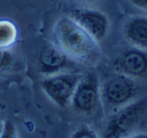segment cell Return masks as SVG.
<instances>
[{
    "label": "cell",
    "mask_w": 147,
    "mask_h": 138,
    "mask_svg": "<svg viewBox=\"0 0 147 138\" xmlns=\"http://www.w3.org/2000/svg\"><path fill=\"white\" fill-rule=\"evenodd\" d=\"M54 45L71 59L84 65H96L100 59L98 42L70 16L60 17L53 28Z\"/></svg>",
    "instance_id": "cell-1"
},
{
    "label": "cell",
    "mask_w": 147,
    "mask_h": 138,
    "mask_svg": "<svg viewBox=\"0 0 147 138\" xmlns=\"http://www.w3.org/2000/svg\"><path fill=\"white\" fill-rule=\"evenodd\" d=\"M147 116V98H137L110 114L103 138H127L139 131Z\"/></svg>",
    "instance_id": "cell-2"
},
{
    "label": "cell",
    "mask_w": 147,
    "mask_h": 138,
    "mask_svg": "<svg viewBox=\"0 0 147 138\" xmlns=\"http://www.w3.org/2000/svg\"><path fill=\"white\" fill-rule=\"evenodd\" d=\"M136 80L115 72L100 83V102L105 110L114 113L139 98Z\"/></svg>",
    "instance_id": "cell-3"
},
{
    "label": "cell",
    "mask_w": 147,
    "mask_h": 138,
    "mask_svg": "<svg viewBox=\"0 0 147 138\" xmlns=\"http://www.w3.org/2000/svg\"><path fill=\"white\" fill-rule=\"evenodd\" d=\"M82 75L84 73L72 70L44 76L40 82V87L50 102L59 108L65 109L70 107L76 86Z\"/></svg>",
    "instance_id": "cell-4"
},
{
    "label": "cell",
    "mask_w": 147,
    "mask_h": 138,
    "mask_svg": "<svg viewBox=\"0 0 147 138\" xmlns=\"http://www.w3.org/2000/svg\"><path fill=\"white\" fill-rule=\"evenodd\" d=\"M100 83L96 73H84L76 86L70 107L82 115H92L100 108Z\"/></svg>",
    "instance_id": "cell-5"
},
{
    "label": "cell",
    "mask_w": 147,
    "mask_h": 138,
    "mask_svg": "<svg viewBox=\"0 0 147 138\" xmlns=\"http://www.w3.org/2000/svg\"><path fill=\"white\" fill-rule=\"evenodd\" d=\"M69 16L98 43L107 38L110 23L105 13L94 9L79 7L71 10Z\"/></svg>",
    "instance_id": "cell-6"
},
{
    "label": "cell",
    "mask_w": 147,
    "mask_h": 138,
    "mask_svg": "<svg viewBox=\"0 0 147 138\" xmlns=\"http://www.w3.org/2000/svg\"><path fill=\"white\" fill-rule=\"evenodd\" d=\"M117 72L123 73L132 80L147 77V52L134 47L123 50L114 60Z\"/></svg>",
    "instance_id": "cell-7"
},
{
    "label": "cell",
    "mask_w": 147,
    "mask_h": 138,
    "mask_svg": "<svg viewBox=\"0 0 147 138\" xmlns=\"http://www.w3.org/2000/svg\"><path fill=\"white\" fill-rule=\"evenodd\" d=\"M72 60L55 45L45 47L39 55V72L44 76L54 75L58 72L72 71Z\"/></svg>",
    "instance_id": "cell-8"
},
{
    "label": "cell",
    "mask_w": 147,
    "mask_h": 138,
    "mask_svg": "<svg viewBox=\"0 0 147 138\" xmlns=\"http://www.w3.org/2000/svg\"><path fill=\"white\" fill-rule=\"evenodd\" d=\"M124 37L131 47L147 52V16H132L124 25Z\"/></svg>",
    "instance_id": "cell-9"
},
{
    "label": "cell",
    "mask_w": 147,
    "mask_h": 138,
    "mask_svg": "<svg viewBox=\"0 0 147 138\" xmlns=\"http://www.w3.org/2000/svg\"><path fill=\"white\" fill-rule=\"evenodd\" d=\"M17 38V29L10 21H0V49L7 50L15 44Z\"/></svg>",
    "instance_id": "cell-10"
},
{
    "label": "cell",
    "mask_w": 147,
    "mask_h": 138,
    "mask_svg": "<svg viewBox=\"0 0 147 138\" xmlns=\"http://www.w3.org/2000/svg\"><path fill=\"white\" fill-rule=\"evenodd\" d=\"M71 138H100L98 133L88 125H81L77 127L74 133L71 135Z\"/></svg>",
    "instance_id": "cell-11"
},
{
    "label": "cell",
    "mask_w": 147,
    "mask_h": 138,
    "mask_svg": "<svg viewBox=\"0 0 147 138\" xmlns=\"http://www.w3.org/2000/svg\"><path fill=\"white\" fill-rule=\"evenodd\" d=\"M13 64V55L9 50L0 49V71L9 70Z\"/></svg>",
    "instance_id": "cell-12"
},
{
    "label": "cell",
    "mask_w": 147,
    "mask_h": 138,
    "mask_svg": "<svg viewBox=\"0 0 147 138\" xmlns=\"http://www.w3.org/2000/svg\"><path fill=\"white\" fill-rule=\"evenodd\" d=\"M1 138H18L17 135V130L15 125L11 121H5L4 125V132L1 135Z\"/></svg>",
    "instance_id": "cell-13"
},
{
    "label": "cell",
    "mask_w": 147,
    "mask_h": 138,
    "mask_svg": "<svg viewBox=\"0 0 147 138\" xmlns=\"http://www.w3.org/2000/svg\"><path fill=\"white\" fill-rule=\"evenodd\" d=\"M129 1L137 9H140V10L147 11V0H129Z\"/></svg>",
    "instance_id": "cell-14"
},
{
    "label": "cell",
    "mask_w": 147,
    "mask_h": 138,
    "mask_svg": "<svg viewBox=\"0 0 147 138\" xmlns=\"http://www.w3.org/2000/svg\"><path fill=\"white\" fill-rule=\"evenodd\" d=\"M127 138H147V133H145V132H136V133H134L132 136L127 137Z\"/></svg>",
    "instance_id": "cell-15"
},
{
    "label": "cell",
    "mask_w": 147,
    "mask_h": 138,
    "mask_svg": "<svg viewBox=\"0 0 147 138\" xmlns=\"http://www.w3.org/2000/svg\"><path fill=\"white\" fill-rule=\"evenodd\" d=\"M4 125H5V121H0V138H1V135L4 132Z\"/></svg>",
    "instance_id": "cell-16"
},
{
    "label": "cell",
    "mask_w": 147,
    "mask_h": 138,
    "mask_svg": "<svg viewBox=\"0 0 147 138\" xmlns=\"http://www.w3.org/2000/svg\"><path fill=\"white\" fill-rule=\"evenodd\" d=\"M82 1H88V3H93V1H97V0H82Z\"/></svg>",
    "instance_id": "cell-17"
}]
</instances>
